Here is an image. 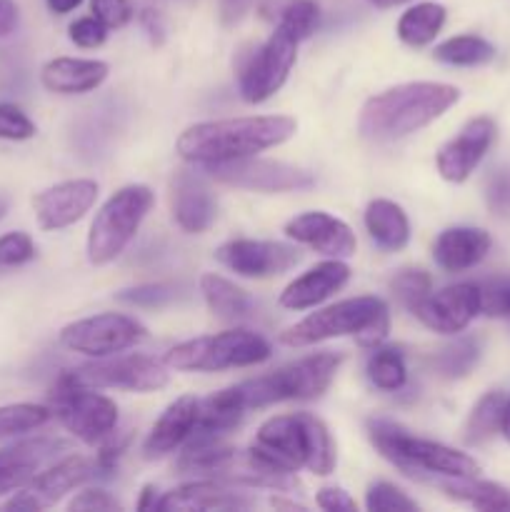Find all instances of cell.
<instances>
[{
    "instance_id": "cell-38",
    "label": "cell",
    "mask_w": 510,
    "mask_h": 512,
    "mask_svg": "<svg viewBox=\"0 0 510 512\" xmlns=\"http://www.w3.org/2000/svg\"><path fill=\"white\" fill-rule=\"evenodd\" d=\"M390 290H393V295L398 298V303L403 308L413 310L433 290V280H430V275L425 270L405 268L400 273H395V278L390 280Z\"/></svg>"
},
{
    "instance_id": "cell-8",
    "label": "cell",
    "mask_w": 510,
    "mask_h": 512,
    "mask_svg": "<svg viewBox=\"0 0 510 512\" xmlns=\"http://www.w3.org/2000/svg\"><path fill=\"white\" fill-rule=\"evenodd\" d=\"M155 195L148 185H125L110 195L103 208L95 213L88 233V260L93 265H108L120 258L140 223L150 213Z\"/></svg>"
},
{
    "instance_id": "cell-6",
    "label": "cell",
    "mask_w": 510,
    "mask_h": 512,
    "mask_svg": "<svg viewBox=\"0 0 510 512\" xmlns=\"http://www.w3.org/2000/svg\"><path fill=\"white\" fill-rule=\"evenodd\" d=\"M270 355L273 350L263 335L248 328H235L185 340L165 353L163 363L178 373H220V370L260 365Z\"/></svg>"
},
{
    "instance_id": "cell-5",
    "label": "cell",
    "mask_w": 510,
    "mask_h": 512,
    "mask_svg": "<svg viewBox=\"0 0 510 512\" xmlns=\"http://www.w3.org/2000/svg\"><path fill=\"white\" fill-rule=\"evenodd\" d=\"M368 435L385 460L410 478L443 475V478H475L480 473L478 460L468 453L448 448L435 440L418 438L390 420H370Z\"/></svg>"
},
{
    "instance_id": "cell-28",
    "label": "cell",
    "mask_w": 510,
    "mask_h": 512,
    "mask_svg": "<svg viewBox=\"0 0 510 512\" xmlns=\"http://www.w3.org/2000/svg\"><path fill=\"white\" fill-rule=\"evenodd\" d=\"M365 228L373 243L388 253H398L410 240L408 215L393 200L378 198L365 208Z\"/></svg>"
},
{
    "instance_id": "cell-46",
    "label": "cell",
    "mask_w": 510,
    "mask_h": 512,
    "mask_svg": "<svg viewBox=\"0 0 510 512\" xmlns=\"http://www.w3.org/2000/svg\"><path fill=\"white\" fill-rule=\"evenodd\" d=\"M68 35L78 48H100L105 43V38H108V28L95 15H88V18L73 20L68 28Z\"/></svg>"
},
{
    "instance_id": "cell-42",
    "label": "cell",
    "mask_w": 510,
    "mask_h": 512,
    "mask_svg": "<svg viewBox=\"0 0 510 512\" xmlns=\"http://www.w3.org/2000/svg\"><path fill=\"white\" fill-rule=\"evenodd\" d=\"M35 135V123L18 105L0 103V140H30Z\"/></svg>"
},
{
    "instance_id": "cell-55",
    "label": "cell",
    "mask_w": 510,
    "mask_h": 512,
    "mask_svg": "<svg viewBox=\"0 0 510 512\" xmlns=\"http://www.w3.org/2000/svg\"><path fill=\"white\" fill-rule=\"evenodd\" d=\"M500 433H503L505 440L510 443V400L505 403V413H503V425H500Z\"/></svg>"
},
{
    "instance_id": "cell-47",
    "label": "cell",
    "mask_w": 510,
    "mask_h": 512,
    "mask_svg": "<svg viewBox=\"0 0 510 512\" xmlns=\"http://www.w3.org/2000/svg\"><path fill=\"white\" fill-rule=\"evenodd\" d=\"M485 198H488L490 210L495 215H503V218L510 215V170H500L490 178Z\"/></svg>"
},
{
    "instance_id": "cell-41",
    "label": "cell",
    "mask_w": 510,
    "mask_h": 512,
    "mask_svg": "<svg viewBox=\"0 0 510 512\" xmlns=\"http://www.w3.org/2000/svg\"><path fill=\"white\" fill-rule=\"evenodd\" d=\"M35 258V243L28 233H13L0 235V265L3 268H18V265L30 263Z\"/></svg>"
},
{
    "instance_id": "cell-52",
    "label": "cell",
    "mask_w": 510,
    "mask_h": 512,
    "mask_svg": "<svg viewBox=\"0 0 510 512\" xmlns=\"http://www.w3.org/2000/svg\"><path fill=\"white\" fill-rule=\"evenodd\" d=\"M18 28V5L15 0H0V38Z\"/></svg>"
},
{
    "instance_id": "cell-48",
    "label": "cell",
    "mask_w": 510,
    "mask_h": 512,
    "mask_svg": "<svg viewBox=\"0 0 510 512\" xmlns=\"http://www.w3.org/2000/svg\"><path fill=\"white\" fill-rule=\"evenodd\" d=\"M123 505L105 490H83L68 503V510H120Z\"/></svg>"
},
{
    "instance_id": "cell-4",
    "label": "cell",
    "mask_w": 510,
    "mask_h": 512,
    "mask_svg": "<svg viewBox=\"0 0 510 512\" xmlns=\"http://www.w3.org/2000/svg\"><path fill=\"white\" fill-rule=\"evenodd\" d=\"M390 310L385 300L375 295L363 298L340 300L323 310H315L308 318L295 323L293 328L280 335V343L288 348H305V345L323 343L333 338H348L353 335L360 348H378L388 338Z\"/></svg>"
},
{
    "instance_id": "cell-23",
    "label": "cell",
    "mask_w": 510,
    "mask_h": 512,
    "mask_svg": "<svg viewBox=\"0 0 510 512\" xmlns=\"http://www.w3.org/2000/svg\"><path fill=\"white\" fill-rule=\"evenodd\" d=\"M350 280V268L340 263V258L325 260L295 278L288 288L280 293V305L288 310H308L328 300L338 290H343Z\"/></svg>"
},
{
    "instance_id": "cell-37",
    "label": "cell",
    "mask_w": 510,
    "mask_h": 512,
    "mask_svg": "<svg viewBox=\"0 0 510 512\" xmlns=\"http://www.w3.org/2000/svg\"><path fill=\"white\" fill-rule=\"evenodd\" d=\"M48 420H50L48 405H33V403L3 405V408H0V440L33 433V430L43 428Z\"/></svg>"
},
{
    "instance_id": "cell-51",
    "label": "cell",
    "mask_w": 510,
    "mask_h": 512,
    "mask_svg": "<svg viewBox=\"0 0 510 512\" xmlns=\"http://www.w3.org/2000/svg\"><path fill=\"white\" fill-rule=\"evenodd\" d=\"M255 0H220V18L225 25L238 23L250 8H253Z\"/></svg>"
},
{
    "instance_id": "cell-1",
    "label": "cell",
    "mask_w": 510,
    "mask_h": 512,
    "mask_svg": "<svg viewBox=\"0 0 510 512\" xmlns=\"http://www.w3.org/2000/svg\"><path fill=\"white\" fill-rule=\"evenodd\" d=\"M298 130L290 115H245L195 123L178 138L180 158L193 165L225 163L288 143Z\"/></svg>"
},
{
    "instance_id": "cell-31",
    "label": "cell",
    "mask_w": 510,
    "mask_h": 512,
    "mask_svg": "<svg viewBox=\"0 0 510 512\" xmlns=\"http://www.w3.org/2000/svg\"><path fill=\"white\" fill-rule=\"evenodd\" d=\"M200 293H203L210 313L218 320H225V323L243 320L250 313L248 293L240 290L235 283H230L228 278H223V275L205 273L200 278Z\"/></svg>"
},
{
    "instance_id": "cell-3",
    "label": "cell",
    "mask_w": 510,
    "mask_h": 512,
    "mask_svg": "<svg viewBox=\"0 0 510 512\" xmlns=\"http://www.w3.org/2000/svg\"><path fill=\"white\" fill-rule=\"evenodd\" d=\"M253 450L283 473L295 475L300 468L330 475L335 470V445L328 428L313 413L275 415L265 420L255 435Z\"/></svg>"
},
{
    "instance_id": "cell-12",
    "label": "cell",
    "mask_w": 510,
    "mask_h": 512,
    "mask_svg": "<svg viewBox=\"0 0 510 512\" xmlns=\"http://www.w3.org/2000/svg\"><path fill=\"white\" fill-rule=\"evenodd\" d=\"M213 180L233 188L255 190V193H290V190L313 188L315 178L303 168L278 163V160H260L258 155L225 163L200 165Z\"/></svg>"
},
{
    "instance_id": "cell-26",
    "label": "cell",
    "mask_w": 510,
    "mask_h": 512,
    "mask_svg": "<svg viewBox=\"0 0 510 512\" xmlns=\"http://www.w3.org/2000/svg\"><path fill=\"white\" fill-rule=\"evenodd\" d=\"M110 68L103 60L90 58H53L50 63L43 65V80L45 90L58 95H83L90 90L100 88L108 78Z\"/></svg>"
},
{
    "instance_id": "cell-30",
    "label": "cell",
    "mask_w": 510,
    "mask_h": 512,
    "mask_svg": "<svg viewBox=\"0 0 510 512\" xmlns=\"http://www.w3.org/2000/svg\"><path fill=\"white\" fill-rule=\"evenodd\" d=\"M445 15H448V10L440 3H433V0H428V3H415L400 15L395 33L410 48H425L443 30Z\"/></svg>"
},
{
    "instance_id": "cell-34",
    "label": "cell",
    "mask_w": 510,
    "mask_h": 512,
    "mask_svg": "<svg viewBox=\"0 0 510 512\" xmlns=\"http://www.w3.org/2000/svg\"><path fill=\"white\" fill-rule=\"evenodd\" d=\"M505 403H508V398H505L503 393H498V390L485 393L483 398L475 403L473 413H470L468 418V425H465V443L483 445L488 443L495 433H500Z\"/></svg>"
},
{
    "instance_id": "cell-57",
    "label": "cell",
    "mask_w": 510,
    "mask_h": 512,
    "mask_svg": "<svg viewBox=\"0 0 510 512\" xmlns=\"http://www.w3.org/2000/svg\"><path fill=\"white\" fill-rule=\"evenodd\" d=\"M5 213H8V198H3V195H0V220L5 218Z\"/></svg>"
},
{
    "instance_id": "cell-56",
    "label": "cell",
    "mask_w": 510,
    "mask_h": 512,
    "mask_svg": "<svg viewBox=\"0 0 510 512\" xmlns=\"http://www.w3.org/2000/svg\"><path fill=\"white\" fill-rule=\"evenodd\" d=\"M370 3H373L375 8H395V5H405L410 3V0H370Z\"/></svg>"
},
{
    "instance_id": "cell-49",
    "label": "cell",
    "mask_w": 510,
    "mask_h": 512,
    "mask_svg": "<svg viewBox=\"0 0 510 512\" xmlns=\"http://www.w3.org/2000/svg\"><path fill=\"white\" fill-rule=\"evenodd\" d=\"M318 508L328 510V512H355L358 505L355 500L345 493L343 488H323L318 490V498H315Z\"/></svg>"
},
{
    "instance_id": "cell-17",
    "label": "cell",
    "mask_w": 510,
    "mask_h": 512,
    "mask_svg": "<svg viewBox=\"0 0 510 512\" xmlns=\"http://www.w3.org/2000/svg\"><path fill=\"white\" fill-rule=\"evenodd\" d=\"M98 200V183L88 178L65 180L33 195L35 220L40 230H63L78 223Z\"/></svg>"
},
{
    "instance_id": "cell-43",
    "label": "cell",
    "mask_w": 510,
    "mask_h": 512,
    "mask_svg": "<svg viewBox=\"0 0 510 512\" xmlns=\"http://www.w3.org/2000/svg\"><path fill=\"white\" fill-rule=\"evenodd\" d=\"M120 303L128 305H140V308H158V305L170 303L175 300V288L165 283H153V285H138V288H130L118 293Z\"/></svg>"
},
{
    "instance_id": "cell-45",
    "label": "cell",
    "mask_w": 510,
    "mask_h": 512,
    "mask_svg": "<svg viewBox=\"0 0 510 512\" xmlns=\"http://www.w3.org/2000/svg\"><path fill=\"white\" fill-rule=\"evenodd\" d=\"M93 15L105 25V28H123L133 20L135 10L130 0H90Z\"/></svg>"
},
{
    "instance_id": "cell-9",
    "label": "cell",
    "mask_w": 510,
    "mask_h": 512,
    "mask_svg": "<svg viewBox=\"0 0 510 512\" xmlns=\"http://www.w3.org/2000/svg\"><path fill=\"white\" fill-rule=\"evenodd\" d=\"M340 363H343V358L338 353H318L298 360V363L285 365V368L263 375V378L245 380V383H240L245 405H248V410H253L283 403V400L320 398L333 383Z\"/></svg>"
},
{
    "instance_id": "cell-22",
    "label": "cell",
    "mask_w": 510,
    "mask_h": 512,
    "mask_svg": "<svg viewBox=\"0 0 510 512\" xmlns=\"http://www.w3.org/2000/svg\"><path fill=\"white\" fill-rule=\"evenodd\" d=\"M245 413H248V405H245L240 385L218 390L210 398L200 400L198 423H195L193 433L185 440V445L220 443L225 435L233 433L243 423Z\"/></svg>"
},
{
    "instance_id": "cell-19",
    "label": "cell",
    "mask_w": 510,
    "mask_h": 512,
    "mask_svg": "<svg viewBox=\"0 0 510 512\" xmlns=\"http://www.w3.org/2000/svg\"><path fill=\"white\" fill-rule=\"evenodd\" d=\"M285 235L290 240L308 248L318 250V253L330 255V258H350L355 255L358 240L350 230L348 223L340 218H333L323 210H310V213L295 215L288 225H285Z\"/></svg>"
},
{
    "instance_id": "cell-27",
    "label": "cell",
    "mask_w": 510,
    "mask_h": 512,
    "mask_svg": "<svg viewBox=\"0 0 510 512\" xmlns=\"http://www.w3.org/2000/svg\"><path fill=\"white\" fill-rule=\"evenodd\" d=\"M490 235L480 228H448L435 238L433 258L445 273H463L475 268L488 255Z\"/></svg>"
},
{
    "instance_id": "cell-33",
    "label": "cell",
    "mask_w": 510,
    "mask_h": 512,
    "mask_svg": "<svg viewBox=\"0 0 510 512\" xmlns=\"http://www.w3.org/2000/svg\"><path fill=\"white\" fill-rule=\"evenodd\" d=\"M433 58L455 68H475V65H488L495 58V48L478 35H455L435 45Z\"/></svg>"
},
{
    "instance_id": "cell-21",
    "label": "cell",
    "mask_w": 510,
    "mask_h": 512,
    "mask_svg": "<svg viewBox=\"0 0 510 512\" xmlns=\"http://www.w3.org/2000/svg\"><path fill=\"white\" fill-rule=\"evenodd\" d=\"M58 450H65V443L55 438H25L0 448V498L28 485Z\"/></svg>"
},
{
    "instance_id": "cell-18",
    "label": "cell",
    "mask_w": 510,
    "mask_h": 512,
    "mask_svg": "<svg viewBox=\"0 0 510 512\" xmlns=\"http://www.w3.org/2000/svg\"><path fill=\"white\" fill-rule=\"evenodd\" d=\"M495 140V123L490 118H473L460 128L455 138H450L435 155L438 173L448 183H465Z\"/></svg>"
},
{
    "instance_id": "cell-2",
    "label": "cell",
    "mask_w": 510,
    "mask_h": 512,
    "mask_svg": "<svg viewBox=\"0 0 510 512\" xmlns=\"http://www.w3.org/2000/svg\"><path fill=\"white\" fill-rule=\"evenodd\" d=\"M460 100V90L448 83H403L373 95L360 113V133L378 143L408 138L448 113Z\"/></svg>"
},
{
    "instance_id": "cell-10",
    "label": "cell",
    "mask_w": 510,
    "mask_h": 512,
    "mask_svg": "<svg viewBox=\"0 0 510 512\" xmlns=\"http://www.w3.org/2000/svg\"><path fill=\"white\" fill-rule=\"evenodd\" d=\"M298 58V40L275 28L263 45L240 58L238 88L245 103H263L273 98L288 80Z\"/></svg>"
},
{
    "instance_id": "cell-20",
    "label": "cell",
    "mask_w": 510,
    "mask_h": 512,
    "mask_svg": "<svg viewBox=\"0 0 510 512\" xmlns=\"http://www.w3.org/2000/svg\"><path fill=\"white\" fill-rule=\"evenodd\" d=\"M170 208H173V220L185 233H205L218 215L213 190L195 170L175 173L170 183Z\"/></svg>"
},
{
    "instance_id": "cell-15",
    "label": "cell",
    "mask_w": 510,
    "mask_h": 512,
    "mask_svg": "<svg viewBox=\"0 0 510 512\" xmlns=\"http://www.w3.org/2000/svg\"><path fill=\"white\" fill-rule=\"evenodd\" d=\"M410 313L440 335L463 333L475 315L480 313V288L473 283L448 285V288L433 293L430 290Z\"/></svg>"
},
{
    "instance_id": "cell-7",
    "label": "cell",
    "mask_w": 510,
    "mask_h": 512,
    "mask_svg": "<svg viewBox=\"0 0 510 512\" xmlns=\"http://www.w3.org/2000/svg\"><path fill=\"white\" fill-rule=\"evenodd\" d=\"M48 408L50 415L85 445H100L118 425V405L85 385L75 370H63L58 375L48 393Z\"/></svg>"
},
{
    "instance_id": "cell-29",
    "label": "cell",
    "mask_w": 510,
    "mask_h": 512,
    "mask_svg": "<svg viewBox=\"0 0 510 512\" xmlns=\"http://www.w3.org/2000/svg\"><path fill=\"white\" fill-rule=\"evenodd\" d=\"M258 15L300 43L315 33L320 13L313 0H258Z\"/></svg>"
},
{
    "instance_id": "cell-32",
    "label": "cell",
    "mask_w": 510,
    "mask_h": 512,
    "mask_svg": "<svg viewBox=\"0 0 510 512\" xmlns=\"http://www.w3.org/2000/svg\"><path fill=\"white\" fill-rule=\"evenodd\" d=\"M440 488L448 498L473 505L475 510L510 512V490L498 483L478 480V475L475 478H448L445 483H440Z\"/></svg>"
},
{
    "instance_id": "cell-50",
    "label": "cell",
    "mask_w": 510,
    "mask_h": 512,
    "mask_svg": "<svg viewBox=\"0 0 510 512\" xmlns=\"http://www.w3.org/2000/svg\"><path fill=\"white\" fill-rule=\"evenodd\" d=\"M138 23H140V28L148 33L150 43H155V45L163 43V40H165V23H163V18H160L158 10H153V8L140 10Z\"/></svg>"
},
{
    "instance_id": "cell-24",
    "label": "cell",
    "mask_w": 510,
    "mask_h": 512,
    "mask_svg": "<svg viewBox=\"0 0 510 512\" xmlns=\"http://www.w3.org/2000/svg\"><path fill=\"white\" fill-rule=\"evenodd\" d=\"M255 500L248 495L235 493L228 483L220 480H198V483L180 485L158 500V510H248Z\"/></svg>"
},
{
    "instance_id": "cell-35",
    "label": "cell",
    "mask_w": 510,
    "mask_h": 512,
    "mask_svg": "<svg viewBox=\"0 0 510 512\" xmlns=\"http://www.w3.org/2000/svg\"><path fill=\"white\" fill-rule=\"evenodd\" d=\"M368 380L383 393H398L408 383V368H405V358L398 348H373L368 365H365Z\"/></svg>"
},
{
    "instance_id": "cell-54",
    "label": "cell",
    "mask_w": 510,
    "mask_h": 512,
    "mask_svg": "<svg viewBox=\"0 0 510 512\" xmlns=\"http://www.w3.org/2000/svg\"><path fill=\"white\" fill-rule=\"evenodd\" d=\"M45 3H48L50 13L65 15V13H73V10L78 8V5L83 3V0H45Z\"/></svg>"
},
{
    "instance_id": "cell-14",
    "label": "cell",
    "mask_w": 510,
    "mask_h": 512,
    "mask_svg": "<svg viewBox=\"0 0 510 512\" xmlns=\"http://www.w3.org/2000/svg\"><path fill=\"white\" fill-rule=\"evenodd\" d=\"M93 475V460L83 458V455H70V458L55 463L53 468L43 470V473H35L33 478H30V483L23 485L3 508L23 512L48 510L53 508L55 503H60L65 495L73 493L75 488L88 483Z\"/></svg>"
},
{
    "instance_id": "cell-39",
    "label": "cell",
    "mask_w": 510,
    "mask_h": 512,
    "mask_svg": "<svg viewBox=\"0 0 510 512\" xmlns=\"http://www.w3.org/2000/svg\"><path fill=\"white\" fill-rule=\"evenodd\" d=\"M365 508L370 512H400L418 510V503L410 500L400 488L390 483H373L365 493Z\"/></svg>"
},
{
    "instance_id": "cell-25",
    "label": "cell",
    "mask_w": 510,
    "mask_h": 512,
    "mask_svg": "<svg viewBox=\"0 0 510 512\" xmlns=\"http://www.w3.org/2000/svg\"><path fill=\"white\" fill-rule=\"evenodd\" d=\"M198 408L200 400L193 398V395H183V398L175 400L173 405H168V410L160 415L158 423L153 425V430H150L148 438H145V458H163V455L173 453L180 445H185V440L193 433L195 423H198Z\"/></svg>"
},
{
    "instance_id": "cell-36",
    "label": "cell",
    "mask_w": 510,
    "mask_h": 512,
    "mask_svg": "<svg viewBox=\"0 0 510 512\" xmlns=\"http://www.w3.org/2000/svg\"><path fill=\"white\" fill-rule=\"evenodd\" d=\"M478 360H480V340L470 338L468 335V338H458L455 343L445 345L443 350H438V353L433 355V360H430V365H433V370L440 375V378L455 380V378H465V375L478 365Z\"/></svg>"
},
{
    "instance_id": "cell-53",
    "label": "cell",
    "mask_w": 510,
    "mask_h": 512,
    "mask_svg": "<svg viewBox=\"0 0 510 512\" xmlns=\"http://www.w3.org/2000/svg\"><path fill=\"white\" fill-rule=\"evenodd\" d=\"M155 493H158L155 485H145L138 500V510H158V498H155Z\"/></svg>"
},
{
    "instance_id": "cell-16",
    "label": "cell",
    "mask_w": 510,
    "mask_h": 512,
    "mask_svg": "<svg viewBox=\"0 0 510 512\" xmlns=\"http://www.w3.org/2000/svg\"><path fill=\"white\" fill-rule=\"evenodd\" d=\"M215 258L243 278H273L300 263V253L293 245L273 240H228L215 250Z\"/></svg>"
},
{
    "instance_id": "cell-44",
    "label": "cell",
    "mask_w": 510,
    "mask_h": 512,
    "mask_svg": "<svg viewBox=\"0 0 510 512\" xmlns=\"http://www.w3.org/2000/svg\"><path fill=\"white\" fill-rule=\"evenodd\" d=\"M130 445V435H123V438H118V435H108V438L100 443V450L98 455H95L93 460V468H95V475H100V478H110V475L118 470V463L120 458H123V453L128 450Z\"/></svg>"
},
{
    "instance_id": "cell-13",
    "label": "cell",
    "mask_w": 510,
    "mask_h": 512,
    "mask_svg": "<svg viewBox=\"0 0 510 512\" xmlns=\"http://www.w3.org/2000/svg\"><path fill=\"white\" fill-rule=\"evenodd\" d=\"M75 375L90 388H115L128 393H155L168 385V365L148 355H110L98 363L75 368Z\"/></svg>"
},
{
    "instance_id": "cell-40",
    "label": "cell",
    "mask_w": 510,
    "mask_h": 512,
    "mask_svg": "<svg viewBox=\"0 0 510 512\" xmlns=\"http://www.w3.org/2000/svg\"><path fill=\"white\" fill-rule=\"evenodd\" d=\"M480 288V313L490 318H510V278L488 280Z\"/></svg>"
},
{
    "instance_id": "cell-11",
    "label": "cell",
    "mask_w": 510,
    "mask_h": 512,
    "mask_svg": "<svg viewBox=\"0 0 510 512\" xmlns=\"http://www.w3.org/2000/svg\"><path fill=\"white\" fill-rule=\"evenodd\" d=\"M143 323L123 313H100L93 318L75 320L60 330V343L73 353L88 358H110L145 340Z\"/></svg>"
}]
</instances>
